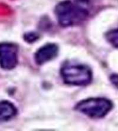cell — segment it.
<instances>
[{
  "label": "cell",
  "mask_w": 118,
  "mask_h": 131,
  "mask_svg": "<svg viewBox=\"0 0 118 131\" xmlns=\"http://www.w3.org/2000/svg\"><path fill=\"white\" fill-rule=\"evenodd\" d=\"M58 22L64 27L77 26L84 22L89 15L88 9L76 2L64 1L55 8Z\"/></svg>",
  "instance_id": "cell-1"
},
{
  "label": "cell",
  "mask_w": 118,
  "mask_h": 131,
  "mask_svg": "<svg viewBox=\"0 0 118 131\" xmlns=\"http://www.w3.org/2000/svg\"><path fill=\"white\" fill-rule=\"evenodd\" d=\"M60 74L64 82L69 85L86 86L92 80V70L83 64L66 63Z\"/></svg>",
  "instance_id": "cell-2"
},
{
  "label": "cell",
  "mask_w": 118,
  "mask_h": 131,
  "mask_svg": "<svg viewBox=\"0 0 118 131\" xmlns=\"http://www.w3.org/2000/svg\"><path fill=\"white\" fill-rule=\"evenodd\" d=\"M112 106L111 101L105 98H90L79 102L76 109L89 117L98 119L105 116Z\"/></svg>",
  "instance_id": "cell-3"
},
{
  "label": "cell",
  "mask_w": 118,
  "mask_h": 131,
  "mask_svg": "<svg viewBox=\"0 0 118 131\" xmlns=\"http://www.w3.org/2000/svg\"><path fill=\"white\" fill-rule=\"evenodd\" d=\"M18 63V47L13 43H0V67L11 70Z\"/></svg>",
  "instance_id": "cell-4"
},
{
  "label": "cell",
  "mask_w": 118,
  "mask_h": 131,
  "mask_svg": "<svg viewBox=\"0 0 118 131\" xmlns=\"http://www.w3.org/2000/svg\"><path fill=\"white\" fill-rule=\"evenodd\" d=\"M59 48L53 43H48L40 48L35 54L34 59L36 63L42 65L48 62L57 56Z\"/></svg>",
  "instance_id": "cell-5"
},
{
  "label": "cell",
  "mask_w": 118,
  "mask_h": 131,
  "mask_svg": "<svg viewBox=\"0 0 118 131\" xmlns=\"http://www.w3.org/2000/svg\"><path fill=\"white\" fill-rule=\"evenodd\" d=\"M17 108L10 102H0V122L10 120L17 115Z\"/></svg>",
  "instance_id": "cell-6"
},
{
  "label": "cell",
  "mask_w": 118,
  "mask_h": 131,
  "mask_svg": "<svg viewBox=\"0 0 118 131\" xmlns=\"http://www.w3.org/2000/svg\"><path fill=\"white\" fill-rule=\"evenodd\" d=\"M106 38L113 47L118 48V28L108 32L106 34Z\"/></svg>",
  "instance_id": "cell-7"
},
{
  "label": "cell",
  "mask_w": 118,
  "mask_h": 131,
  "mask_svg": "<svg viewBox=\"0 0 118 131\" xmlns=\"http://www.w3.org/2000/svg\"><path fill=\"white\" fill-rule=\"evenodd\" d=\"M38 38V34L35 32H29V33L26 34L24 36L25 40L28 43H33V42L36 41Z\"/></svg>",
  "instance_id": "cell-8"
},
{
  "label": "cell",
  "mask_w": 118,
  "mask_h": 131,
  "mask_svg": "<svg viewBox=\"0 0 118 131\" xmlns=\"http://www.w3.org/2000/svg\"><path fill=\"white\" fill-rule=\"evenodd\" d=\"M111 80L113 85L115 86L117 88H118V74H112L111 76Z\"/></svg>",
  "instance_id": "cell-9"
},
{
  "label": "cell",
  "mask_w": 118,
  "mask_h": 131,
  "mask_svg": "<svg viewBox=\"0 0 118 131\" xmlns=\"http://www.w3.org/2000/svg\"><path fill=\"white\" fill-rule=\"evenodd\" d=\"M95 1V0H75V2L80 5H89Z\"/></svg>",
  "instance_id": "cell-10"
}]
</instances>
